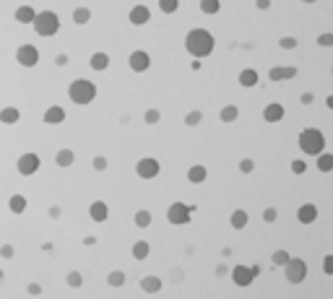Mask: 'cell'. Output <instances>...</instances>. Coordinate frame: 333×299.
Returning <instances> with one entry per match:
<instances>
[{
	"label": "cell",
	"mask_w": 333,
	"mask_h": 299,
	"mask_svg": "<svg viewBox=\"0 0 333 299\" xmlns=\"http://www.w3.org/2000/svg\"><path fill=\"white\" fill-rule=\"evenodd\" d=\"M315 219H317V206L302 203V206L297 208V221H299V224H312Z\"/></svg>",
	"instance_id": "15"
},
{
	"label": "cell",
	"mask_w": 333,
	"mask_h": 299,
	"mask_svg": "<svg viewBox=\"0 0 333 299\" xmlns=\"http://www.w3.org/2000/svg\"><path fill=\"white\" fill-rule=\"evenodd\" d=\"M89 65H92L94 70H99V73L107 70V68H110V55H107V52H94L92 60H89Z\"/></svg>",
	"instance_id": "22"
},
{
	"label": "cell",
	"mask_w": 333,
	"mask_h": 299,
	"mask_svg": "<svg viewBox=\"0 0 333 299\" xmlns=\"http://www.w3.org/2000/svg\"><path fill=\"white\" fill-rule=\"evenodd\" d=\"M221 3L219 0H201V11L206 13V16H214V13H219Z\"/></svg>",
	"instance_id": "32"
},
{
	"label": "cell",
	"mask_w": 333,
	"mask_h": 299,
	"mask_svg": "<svg viewBox=\"0 0 333 299\" xmlns=\"http://www.w3.org/2000/svg\"><path fill=\"white\" fill-rule=\"evenodd\" d=\"M128 65H130L133 73H146V70L151 68V57H148L146 50H135V52H130V57H128Z\"/></svg>",
	"instance_id": "9"
},
{
	"label": "cell",
	"mask_w": 333,
	"mask_h": 299,
	"mask_svg": "<svg viewBox=\"0 0 333 299\" xmlns=\"http://www.w3.org/2000/svg\"><path fill=\"white\" fill-rule=\"evenodd\" d=\"M255 278H258V276L253 273L250 265H234L232 268V281L237 283V286H250Z\"/></svg>",
	"instance_id": "11"
},
{
	"label": "cell",
	"mask_w": 333,
	"mask_h": 299,
	"mask_svg": "<svg viewBox=\"0 0 333 299\" xmlns=\"http://www.w3.org/2000/svg\"><path fill=\"white\" fill-rule=\"evenodd\" d=\"M50 219H60V206H50Z\"/></svg>",
	"instance_id": "51"
},
{
	"label": "cell",
	"mask_w": 333,
	"mask_h": 299,
	"mask_svg": "<svg viewBox=\"0 0 333 299\" xmlns=\"http://www.w3.org/2000/svg\"><path fill=\"white\" fill-rule=\"evenodd\" d=\"M284 276H286V281H289V283H302V281L307 278V263L302 260V258H292L289 265L284 268Z\"/></svg>",
	"instance_id": "6"
},
{
	"label": "cell",
	"mask_w": 333,
	"mask_h": 299,
	"mask_svg": "<svg viewBox=\"0 0 333 299\" xmlns=\"http://www.w3.org/2000/svg\"><path fill=\"white\" fill-rule=\"evenodd\" d=\"M13 16H16L19 24H34V21H37V11H34L32 6H19Z\"/></svg>",
	"instance_id": "18"
},
{
	"label": "cell",
	"mask_w": 333,
	"mask_h": 299,
	"mask_svg": "<svg viewBox=\"0 0 333 299\" xmlns=\"http://www.w3.org/2000/svg\"><path fill=\"white\" fill-rule=\"evenodd\" d=\"M247 221H250V216H247L245 208H237V211H232V216H229L232 229H245V227H247Z\"/></svg>",
	"instance_id": "21"
},
{
	"label": "cell",
	"mask_w": 333,
	"mask_h": 299,
	"mask_svg": "<svg viewBox=\"0 0 333 299\" xmlns=\"http://www.w3.org/2000/svg\"><path fill=\"white\" fill-rule=\"evenodd\" d=\"M219 117H221V123H234V120L239 117V110L234 107V104H226V107H221Z\"/></svg>",
	"instance_id": "28"
},
{
	"label": "cell",
	"mask_w": 333,
	"mask_h": 299,
	"mask_svg": "<svg viewBox=\"0 0 333 299\" xmlns=\"http://www.w3.org/2000/svg\"><path fill=\"white\" fill-rule=\"evenodd\" d=\"M65 283H68V286H73V289H78V286H84V276L78 271H70L65 276Z\"/></svg>",
	"instance_id": "35"
},
{
	"label": "cell",
	"mask_w": 333,
	"mask_h": 299,
	"mask_svg": "<svg viewBox=\"0 0 333 299\" xmlns=\"http://www.w3.org/2000/svg\"><path fill=\"white\" fill-rule=\"evenodd\" d=\"M159 161L156 159H151V156H146V159H141L138 164H135V172H138V177L141 179H154L156 174H159Z\"/></svg>",
	"instance_id": "10"
},
{
	"label": "cell",
	"mask_w": 333,
	"mask_h": 299,
	"mask_svg": "<svg viewBox=\"0 0 333 299\" xmlns=\"http://www.w3.org/2000/svg\"><path fill=\"white\" fill-rule=\"evenodd\" d=\"M312 99H315V94H310V91L302 94V104H312Z\"/></svg>",
	"instance_id": "50"
},
{
	"label": "cell",
	"mask_w": 333,
	"mask_h": 299,
	"mask_svg": "<svg viewBox=\"0 0 333 299\" xmlns=\"http://www.w3.org/2000/svg\"><path fill=\"white\" fill-rule=\"evenodd\" d=\"M216 42H214V34L206 32V29H190L188 37H185V50L193 55V57H208L214 52Z\"/></svg>",
	"instance_id": "1"
},
{
	"label": "cell",
	"mask_w": 333,
	"mask_h": 299,
	"mask_svg": "<svg viewBox=\"0 0 333 299\" xmlns=\"http://www.w3.org/2000/svg\"><path fill=\"white\" fill-rule=\"evenodd\" d=\"M289 260H292V255L286 250H276L274 255H271V263L279 265V268H286V265H289Z\"/></svg>",
	"instance_id": "30"
},
{
	"label": "cell",
	"mask_w": 333,
	"mask_h": 299,
	"mask_svg": "<svg viewBox=\"0 0 333 299\" xmlns=\"http://www.w3.org/2000/svg\"><path fill=\"white\" fill-rule=\"evenodd\" d=\"M92 164H94V169H97V172H104V169L110 167V164H107V156H94Z\"/></svg>",
	"instance_id": "43"
},
{
	"label": "cell",
	"mask_w": 333,
	"mask_h": 299,
	"mask_svg": "<svg viewBox=\"0 0 333 299\" xmlns=\"http://www.w3.org/2000/svg\"><path fill=\"white\" fill-rule=\"evenodd\" d=\"M255 6H258V11H268L271 8V0H255Z\"/></svg>",
	"instance_id": "49"
},
{
	"label": "cell",
	"mask_w": 333,
	"mask_h": 299,
	"mask_svg": "<svg viewBox=\"0 0 333 299\" xmlns=\"http://www.w3.org/2000/svg\"><path fill=\"white\" fill-rule=\"evenodd\" d=\"M159 120H161V112H159V110H146V112H143V123H146V125H156Z\"/></svg>",
	"instance_id": "38"
},
{
	"label": "cell",
	"mask_w": 333,
	"mask_h": 299,
	"mask_svg": "<svg viewBox=\"0 0 333 299\" xmlns=\"http://www.w3.org/2000/svg\"><path fill=\"white\" fill-rule=\"evenodd\" d=\"M42 167V161H39V156L37 154H21L19 156V161H16V169H19V174H24V177H32V174H37V169Z\"/></svg>",
	"instance_id": "8"
},
{
	"label": "cell",
	"mask_w": 333,
	"mask_h": 299,
	"mask_svg": "<svg viewBox=\"0 0 333 299\" xmlns=\"http://www.w3.org/2000/svg\"><path fill=\"white\" fill-rule=\"evenodd\" d=\"M190 68H193V70H201V60H198V57H195V60H193V63H190Z\"/></svg>",
	"instance_id": "55"
},
{
	"label": "cell",
	"mask_w": 333,
	"mask_h": 299,
	"mask_svg": "<svg viewBox=\"0 0 333 299\" xmlns=\"http://www.w3.org/2000/svg\"><path fill=\"white\" fill-rule=\"evenodd\" d=\"M32 26L39 37H55L60 32V19L55 11H42V13H37V21Z\"/></svg>",
	"instance_id": "4"
},
{
	"label": "cell",
	"mask_w": 333,
	"mask_h": 299,
	"mask_svg": "<svg viewBox=\"0 0 333 299\" xmlns=\"http://www.w3.org/2000/svg\"><path fill=\"white\" fill-rule=\"evenodd\" d=\"M19 120H21V112L16 107H3V110H0V123L13 125V123H19Z\"/></svg>",
	"instance_id": "25"
},
{
	"label": "cell",
	"mask_w": 333,
	"mask_h": 299,
	"mask_svg": "<svg viewBox=\"0 0 333 299\" xmlns=\"http://www.w3.org/2000/svg\"><path fill=\"white\" fill-rule=\"evenodd\" d=\"M172 281L177 283V281H183V273H180V268H175V271H172Z\"/></svg>",
	"instance_id": "52"
},
{
	"label": "cell",
	"mask_w": 333,
	"mask_h": 299,
	"mask_svg": "<svg viewBox=\"0 0 333 299\" xmlns=\"http://www.w3.org/2000/svg\"><path fill=\"white\" fill-rule=\"evenodd\" d=\"M13 252H16V250H13V245H3V247H0V255H3V258H13Z\"/></svg>",
	"instance_id": "47"
},
{
	"label": "cell",
	"mask_w": 333,
	"mask_h": 299,
	"mask_svg": "<svg viewBox=\"0 0 333 299\" xmlns=\"http://www.w3.org/2000/svg\"><path fill=\"white\" fill-rule=\"evenodd\" d=\"M279 47H281V50H294V47H297V39H294V37H281V39H279Z\"/></svg>",
	"instance_id": "41"
},
{
	"label": "cell",
	"mask_w": 333,
	"mask_h": 299,
	"mask_svg": "<svg viewBox=\"0 0 333 299\" xmlns=\"http://www.w3.org/2000/svg\"><path fill=\"white\" fill-rule=\"evenodd\" d=\"M302 3H307V6H312V3H315V0H302Z\"/></svg>",
	"instance_id": "57"
},
{
	"label": "cell",
	"mask_w": 333,
	"mask_h": 299,
	"mask_svg": "<svg viewBox=\"0 0 333 299\" xmlns=\"http://www.w3.org/2000/svg\"><path fill=\"white\" fill-rule=\"evenodd\" d=\"M94 242H97V237H92V234L84 237V245H94Z\"/></svg>",
	"instance_id": "54"
},
{
	"label": "cell",
	"mask_w": 333,
	"mask_h": 299,
	"mask_svg": "<svg viewBox=\"0 0 333 299\" xmlns=\"http://www.w3.org/2000/svg\"><path fill=\"white\" fill-rule=\"evenodd\" d=\"M317 161H315V167L320 169L323 174H328V172H333V154H328V151H323L320 156H315Z\"/></svg>",
	"instance_id": "26"
},
{
	"label": "cell",
	"mask_w": 333,
	"mask_h": 299,
	"mask_svg": "<svg viewBox=\"0 0 333 299\" xmlns=\"http://www.w3.org/2000/svg\"><path fill=\"white\" fill-rule=\"evenodd\" d=\"M323 271H325L328 276H333V255H325V258H323Z\"/></svg>",
	"instance_id": "45"
},
{
	"label": "cell",
	"mask_w": 333,
	"mask_h": 299,
	"mask_svg": "<svg viewBox=\"0 0 333 299\" xmlns=\"http://www.w3.org/2000/svg\"><path fill=\"white\" fill-rule=\"evenodd\" d=\"M138 286H141V291H146V294H156V291H161V278H159V276H143V278L138 281Z\"/></svg>",
	"instance_id": "17"
},
{
	"label": "cell",
	"mask_w": 333,
	"mask_h": 299,
	"mask_svg": "<svg viewBox=\"0 0 333 299\" xmlns=\"http://www.w3.org/2000/svg\"><path fill=\"white\" fill-rule=\"evenodd\" d=\"M148 252H151V245L146 242V239H138V242L133 245V258H135V260H146Z\"/></svg>",
	"instance_id": "27"
},
{
	"label": "cell",
	"mask_w": 333,
	"mask_h": 299,
	"mask_svg": "<svg viewBox=\"0 0 333 299\" xmlns=\"http://www.w3.org/2000/svg\"><path fill=\"white\" fill-rule=\"evenodd\" d=\"M193 216V208L188 203H172L170 208H166V219H170V224H175V227H183V224H188Z\"/></svg>",
	"instance_id": "5"
},
{
	"label": "cell",
	"mask_w": 333,
	"mask_h": 299,
	"mask_svg": "<svg viewBox=\"0 0 333 299\" xmlns=\"http://www.w3.org/2000/svg\"><path fill=\"white\" fill-rule=\"evenodd\" d=\"M68 96L70 102L75 104H81V107H86V104H92L94 96H97V86L92 81H86V78H75L70 86H68Z\"/></svg>",
	"instance_id": "3"
},
{
	"label": "cell",
	"mask_w": 333,
	"mask_h": 299,
	"mask_svg": "<svg viewBox=\"0 0 333 299\" xmlns=\"http://www.w3.org/2000/svg\"><path fill=\"white\" fill-rule=\"evenodd\" d=\"M8 208H11V214H24L26 211V198L24 195H11Z\"/></svg>",
	"instance_id": "29"
},
{
	"label": "cell",
	"mask_w": 333,
	"mask_h": 299,
	"mask_svg": "<svg viewBox=\"0 0 333 299\" xmlns=\"http://www.w3.org/2000/svg\"><path fill=\"white\" fill-rule=\"evenodd\" d=\"M253 169H255V161L253 159H242L239 161V172L242 174H253Z\"/></svg>",
	"instance_id": "42"
},
{
	"label": "cell",
	"mask_w": 333,
	"mask_h": 299,
	"mask_svg": "<svg viewBox=\"0 0 333 299\" xmlns=\"http://www.w3.org/2000/svg\"><path fill=\"white\" fill-rule=\"evenodd\" d=\"M263 120H266V123H281V120H284V104H279V102L266 104V110H263Z\"/></svg>",
	"instance_id": "16"
},
{
	"label": "cell",
	"mask_w": 333,
	"mask_h": 299,
	"mask_svg": "<svg viewBox=\"0 0 333 299\" xmlns=\"http://www.w3.org/2000/svg\"><path fill=\"white\" fill-rule=\"evenodd\" d=\"M128 19H130V24H133V26H143V24H148V21H151V11H148L146 6H133Z\"/></svg>",
	"instance_id": "14"
},
{
	"label": "cell",
	"mask_w": 333,
	"mask_h": 299,
	"mask_svg": "<svg viewBox=\"0 0 333 299\" xmlns=\"http://www.w3.org/2000/svg\"><path fill=\"white\" fill-rule=\"evenodd\" d=\"M206 177H208V169L203 167V164H193V167L188 169V179L193 185H201V182H206Z\"/></svg>",
	"instance_id": "20"
},
{
	"label": "cell",
	"mask_w": 333,
	"mask_h": 299,
	"mask_svg": "<svg viewBox=\"0 0 333 299\" xmlns=\"http://www.w3.org/2000/svg\"><path fill=\"white\" fill-rule=\"evenodd\" d=\"M42 250H44V252H47V255H50V252H52L55 247H52V242H44V245H42Z\"/></svg>",
	"instance_id": "53"
},
{
	"label": "cell",
	"mask_w": 333,
	"mask_h": 299,
	"mask_svg": "<svg viewBox=\"0 0 333 299\" xmlns=\"http://www.w3.org/2000/svg\"><path fill=\"white\" fill-rule=\"evenodd\" d=\"M89 21H92V11H89V8H75V11H73V24L84 26V24H89Z\"/></svg>",
	"instance_id": "31"
},
{
	"label": "cell",
	"mask_w": 333,
	"mask_h": 299,
	"mask_svg": "<svg viewBox=\"0 0 333 299\" xmlns=\"http://www.w3.org/2000/svg\"><path fill=\"white\" fill-rule=\"evenodd\" d=\"M317 44H320V47H333V32L317 34Z\"/></svg>",
	"instance_id": "40"
},
{
	"label": "cell",
	"mask_w": 333,
	"mask_h": 299,
	"mask_svg": "<svg viewBox=\"0 0 333 299\" xmlns=\"http://www.w3.org/2000/svg\"><path fill=\"white\" fill-rule=\"evenodd\" d=\"M26 291L32 294V296H39V294H42V286H39L37 281H32V283H29V286H26Z\"/></svg>",
	"instance_id": "46"
},
{
	"label": "cell",
	"mask_w": 333,
	"mask_h": 299,
	"mask_svg": "<svg viewBox=\"0 0 333 299\" xmlns=\"http://www.w3.org/2000/svg\"><path fill=\"white\" fill-rule=\"evenodd\" d=\"M73 161H75V154L70 151V148H60V151L55 154V164H57V167H63V169H68Z\"/></svg>",
	"instance_id": "23"
},
{
	"label": "cell",
	"mask_w": 333,
	"mask_h": 299,
	"mask_svg": "<svg viewBox=\"0 0 333 299\" xmlns=\"http://www.w3.org/2000/svg\"><path fill=\"white\" fill-rule=\"evenodd\" d=\"M180 8V0H159V11L161 13H175Z\"/></svg>",
	"instance_id": "37"
},
{
	"label": "cell",
	"mask_w": 333,
	"mask_h": 299,
	"mask_svg": "<svg viewBox=\"0 0 333 299\" xmlns=\"http://www.w3.org/2000/svg\"><path fill=\"white\" fill-rule=\"evenodd\" d=\"M16 63L21 68H34L39 63V50L34 47V44H21V47L16 50Z\"/></svg>",
	"instance_id": "7"
},
{
	"label": "cell",
	"mask_w": 333,
	"mask_h": 299,
	"mask_svg": "<svg viewBox=\"0 0 333 299\" xmlns=\"http://www.w3.org/2000/svg\"><path fill=\"white\" fill-rule=\"evenodd\" d=\"M325 107L333 112V94H330V96H325Z\"/></svg>",
	"instance_id": "56"
},
{
	"label": "cell",
	"mask_w": 333,
	"mask_h": 299,
	"mask_svg": "<svg viewBox=\"0 0 333 299\" xmlns=\"http://www.w3.org/2000/svg\"><path fill=\"white\" fill-rule=\"evenodd\" d=\"M107 283L110 286H125V271H112L110 276H107Z\"/></svg>",
	"instance_id": "33"
},
{
	"label": "cell",
	"mask_w": 333,
	"mask_h": 299,
	"mask_svg": "<svg viewBox=\"0 0 333 299\" xmlns=\"http://www.w3.org/2000/svg\"><path fill=\"white\" fill-rule=\"evenodd\" d=\"M299 148L307 156H320L325 151V138L317 128H305L299 133Z\"/></svg>",
	"instance_id": "2"
},
{
	"label": "cell",
	"mask_w": 333,
	"mask_h": 299,
	"mask_svg": "<svg viewBox=\"0 0 333 299\" xmlns=\"http://www.w3.org/2000/svg\"><path fill=\"white\" fill-rule=\"evenodd\" d=\"M297 76V68L294 65H276V68H271L268 70V78L271 81H289V78H294Z\"/></svg>",
	"instance_id": "13"
},
{
	"label": "cell",
	"mask_w": 333,
	"mask_h": 299,
	"mask_svg": "<svg viewBox=\"0 0 333 299\" xmlns=\"http://www.w3.org/2000/svg\"><path fill=\"white\" fill-rule=\"evenodd\" d=\"M55 65H60V68H63V65H68V55H65V52H60V55L55 57Z\"/></svg>",
	"instance_id": "48"
},
{
	"label": "cell",
	"mask_w": 333,
	"mask_h": 299,
	"mask_svg": "<svg viewBox=\"0 0 333 299\" xmlns=\"http://www.w3.org/2000/svg\"><path fill=\"white\" fill-rule=\"evenodd\" d=\"M89 216H92V221H97V224H104L110 219V206L104 201H94L92 208H89Z\"/></svg>",
	"instance_id": "12"
},
{
	"label": "cell",
	"mask_w": 333,
	"mask_h": 299,
	"mask_svg": "<svg viewBox=\"0 0 333 299\" xmlns=\"http://www.w3.org/2000/svg\"><path fill=\"white\" fill-rule=\"evenodd\" d=\"M201 123H203V112H201V110H193V112L185 115V125L195 128V125H201Z\"/></svg>",
	"instance_id": "34"
},
{
	"label": "cell",
	"mask_w": 333,
	"mask_h": 299,
	"mask_svg": "<svg viewBox=\"0 0 333 299\" xmlns=\"http://www.w3.org/2000/svg\"><path fill=\"white\" fill-rule=\"evenodd\" d=\"M3 276H6V273H3V271H0V281H3Z\"/></svg>",
	"instance_id": "58"
},
{
	"label": "cell",
	"mask_w": 333,
	"mask_h": 299,
	"mask_svg": "<svg viewBox=\"0 0 333 299\" xmlns=\"http://www.w3.org/2000/svg\"><path fill=\"white\" fill-rule=\"evenodd\" d=\"M279 219V211H276V208H266V211H263V221L266 224H274Z\"/></svg>",
	"instance_id": "44"
},
{
	"label": "cell",
	"mask_w": 333,
	"mask_h": 299,
	"mask_svg": "<svg viewBox=\"0 0 333 299\" xmlns=\"http://www.w3.org/2000/svg\"><path fill=\"white\" fill-rule=\"evenodd\" d=\"M63 120H65V110L57 107V104L44 110V123H47V125H57V123H63Z\"/></svg>",
	"instance_id": "19"
},
{
	"label": "cell",
	"mask_w": 333,
	"mask_h": 299,
	"mask_svg": "<svg viewBox=\"0 0 333 299\" xmlns=\"http://www.w3.org/2000/svg\"><path fill=\"white\" fill-rule=\"evenodd\" d=\"M255 83H258V70H253V68H245V70H239V86H245V88H253Z\"/></svg>",
	"instance_id": "24"
},
{
	"label": "cell",
	"mask_w": 333,
	"mask_h": 299,
	"mask_svg": "<svg viewBox=\"0 0 333 299\" xmlns=\"http://www.w3.org/2000/svg\"><path fill=\"white\" fill-rule=\"evenodd\" d=\"M292 172H294V174H305V172H307V161H305V159H294V161H292Z\"/></svg>",
	"instance_id": "39"
},
{
	"label": "cell",
	"mask_w": 333,
	"mask_h": 299,
	"mask_svg": "<svg viewBox=\"0 0 333 299\" xmlns=\"http://www.w3.org/2000/svg\"><path fill=\"white\" fill-rule=\"evenodd\" d=\"M133 221H135V227H138V229H146L148 224H151V214L148 211H138Z\"/></svg>",
	"instance_id": "36"
}]
</instances>
